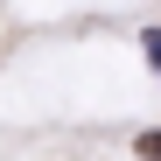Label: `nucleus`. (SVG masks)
Returning <instances> with one entry per match:
<instances>
[{"instance_id": "nucleus-2", "label": "nucleus", "mask_w": 161, "mask_h": 161, "mask_svg": "<svg viewBox=\"0 0 161 161\" xmlns=\"http://www.w3.org/2000/svg\"><path fill=\"white\" fill-rule=\"evenodd\" d=\"M147 49H154V63H161V28H154V42H147Z\"/></svg>"}, {"instance_id": "nucleus-1", "label": "nucleus", "mask_w": 161, "mask_h": 161, "mask_svg": "<svg viewBox=\"0 0 161 161\" xmlns=\"http://www.w3.org/2000/svg\"><path fill=\"white\" fill-rule=\"evenodd\" d=\"M140 161H161V133H140Z\"/></svg>"}]
</instances>
